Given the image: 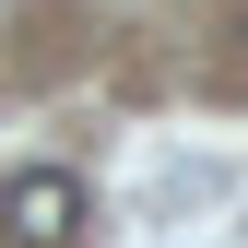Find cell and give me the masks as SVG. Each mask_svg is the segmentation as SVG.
<instances>
[{
	"label": "cell",
	"mask_w": 248,
	"mask_h": 248,
	"mask_svg": "<svg viewBox=\"0 0 248 248\" xmlns=\"http://www.w3.org/2000/svg\"><path fill=\"white\" fill-rule=\"evenodd\" d=\"M236 71H248V12H236Z\"/></svg>",
	"instance_id": "7a4b0ae2"
},
{
	"label": "cell",
	"mask_w": 248,
	"mask_h": 248,
	"mask_svg": "<svg viewBox=\"0 0 248 248\" xmlns=\"http://www.w3.org/2000/svg\"><path fill=\"white\" fill-rule=\"evenodd\" d=\"M0 236H12V248H71V236H83V177H71V166L0 177Z\"/></svg>",
	"instance_id": "6da1fadb"
}]
</instances>
